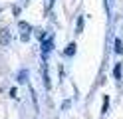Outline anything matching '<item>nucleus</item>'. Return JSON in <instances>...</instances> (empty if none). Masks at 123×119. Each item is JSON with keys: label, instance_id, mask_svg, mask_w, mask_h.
Instances as JSON below:
<instances>
[{"label": "nucleus", "instance_id": "1", "mask_svg": "<svg viewBox=\"0 0 123 119\" xmlns=\"http://www.w3.org/2000/svg\"><path fill=\"white\" fill-rule=\"evenodd\" d=\"M18 28H20V40L22 42H28L30 36H32V26H30L28 22H20Z\"/></svg>", "mask_w": 123, "mask_h": 119}, {"label": "nucleus", "instance_id": "2", "mask_svg": "<svg viewBox=\"0 0 123 119\" xmlns=\"http://www.w3.org/2000/svg\"><path fill=\"white\" fill-rule=\"evenodd\" d=\"M52 48H54L52 38L42 40V60H48V56H50V52H52Z\"/></svg>", "mask_w": 123, "mask_h": 119}, {"label": "nucleus", "instance_id": "3", "mask_svg": "<svg viewBox=\"0 0 123 119\" xmlns=\"http://www.w3.org/2000/svg\"><path fill=\"white\" fill-rule=\"evenodd\" d=\"M0 44H2V46H8L10 44V30L8 28L0 30Z\"/></svg>", "mask_w": 123, "mask_h": 119}, {"label": "nucleus", "instance_id": "4", "mask_svg": "<svg viewBox=\"0 0 123 119\" xmlns=\"http://www.w3.org/2000/svg\"><path fill=\"white\" fill-rule=\"evenodd\" d=\"M75 48H78L75 44H68V48L64 50V56H66V58H72V56H75Z\"/></svg>", "mask_w": 123, "mask_h": 119}, {"label": "nucleus", "instance_id": "5", "mask_svg": "<svg viewBox=\"0 0 123 119\" xmlns=\"http://www.w3.org/2000/svg\"><path fill=\"white\" fill-rule=\"evenodd\" d=\"M44 83H46V87H50V75H48V63H46V60H44Z\"/></svg>", "mask_w": 123, "mask_h": 119}, {"label": "nucleus", "instance_id": "6", "mask_svg": "<svg viewBox=\"0 0 123 119\" xmlns=\"http://www.w3.org/2000/svg\"><path fill=\"white\" fill-rule=\"evenodd\" d=\"M18 81L20 83H26L28 81V69H22L20 74H18Z\"/></svg>", "mask_w": 123, "mask_h": 119}, {"label": "nucleus", "instance_id": "7", "mask_svg": "<svg viewBox=\"0 0 123 119\" xmlns=\"http://www.w3.org/2000/svg\"><path fill=\"white\" fill-rule=\"evenodd\" d=\"M75 32H78V34H81V32H83V16H80L78 22H75Z\"/></svg>", "mask_w": 123, "mask_h": 119}, {"label": "nucleus", "instance_id": "8", "mask_svg": "<svg viewBox=\"0 0 123 119\" xmlns=\"http://www.w3.org/2000/svg\"><path fill=\"white\" fill-rule=\"evenodd\" d=\"M113 77L117 79V81L121 79V63H115V69H113Z\"/></svg>", "mask_w": 123, "mask_h": 119}, {"label": "nucleus", "instance_id": "9", "mask_svg": "<svg viewBox=\"0 0 123 119\" xmlns=\"http://www.w3.org/2000/svg\"><path fill=\"white\" fill-rule=\"evenodd\" d=\"M115 52H117V54H123V42H121V38L115 40Z\"/></svg>", "mask_w": 123, "mask_h": 119}, {"label": "nucleus", "instance_id": "10", "mask_svg": "<svg viewBox=\"0 0 123 119\" xmlns=\"http://www.w3.org/2000/svg\"><path fill=\"white\" fill-rule=\"evenodd\" d=\"M107 107H109V97L105 95V97H103V107H101V115L107 113Z\"/></svg>", "mask_w": 123, "mask_h": 119}, {"label": "nucleus", "instance_id": "11", "mask_svg": "<svg viewBox=\"0 0 123 119\" xmlns=\"http://www.w3.org/2000/svg\"><path fill=\"white\" fill-rule=\"evenodd\" d=\"M36 38L40 40V42H42V40H46V34H44V30H36Z\"/></svg>", "mask_w": 123, "mask_h": 119}, {"label": "nucleus", "instance_id": "12", "mask_svg": "<svg viewBox=\"0 0 123 119\" xmlns=\"http://www.w3.org/2000/svg\"><path fill=\"white\" fill-rule=\"evenodd\" d=\"M10 97H14V99L18 97V95H16V87H12V89H10Z\"/></svg>", "mask_w": 123, "mask_h": 119}]
</instances>
